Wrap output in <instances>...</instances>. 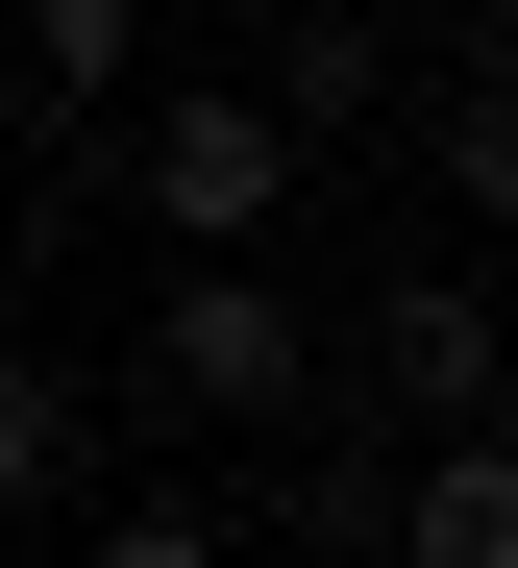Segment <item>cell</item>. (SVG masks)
I'll return each mask as SVG.
<instances>
[{
    "label": "cell",
    "mask_w": 518,
    "mask_h": 568,
    "mask_svg": "<svg viewBox=\"0 0 518 568\" xmlns=\"http://www.w3.org/2000/svg\"><path fill=\"white\" fill-rule=\"evenodd\" d=\"M370 568H518V469H494V420H445L420 469H395V519H370Z\"/></svg>",
    "instance_id": "5b68a950"
},
{
    "label": "cell",
    "mask_w": 518,
    "mask_h": 568,
    "mask_svg": "<svg viewBox=\"0 0 518 568\" xmlns=\"http://www.w3.org/2000/svg\"><path fill=\"white\" fill-rule=\"evenodd\" d=\"M247 100H272L296 149H395V26H370V0H296V26H272V74H247Z\"/></svg>",
    "instance_id": "277c9868"
},
{
    "label": "cell",
    "mask_w": 518,
    "mask_h": 568,
    "mask_svg": "<svg viewBox=\"0 0 518 568\" xmlns=\"http://www.w3.org/2000/svg\"><path fill=\"white\" fill-rule=\"evenodd\" d=\"M370 26H469V0H370Z\"/></svg>",
    "instance_id": "30bf717a"
},
{
    "label": "cell",
    "mask_w": 518,
    "mask_h": 568,
    "mask_svg": "<svg viewBox=\"0 0 518 568\" xmlns=\"http://www.w3.org/2000/svg\"><path fill=\"white\" fill-rule=\"evenodd\" d=\"M124 50H149V0H26V100H50V124L124 100Z\"/></svg>",
    "instance_id": "ba28073f"
},
{
    "label": "cell",
    "mask_w": 518,
    "mask_h": 568,
    "mask_svg": "<svg viewBox=\"0 0 518 568\" xmlns=\"http://www.w3.org/2000/svg\"><path fill=\"white\" fill-rule=\"evenodd\" d=\"M296 396H322L296 272H272V247H173V297H149V420H296Z\"/></svg>",
    "instance_id": "6da1fadb"
},
{
    "label": "cell",
    "mask_w": 518,
    "mask_h": 568,
    "mask_svg": "<svg viewBox=\"0 0 518 568\" xmlns=\"http://www.w3.org/2000/svg\"><path fill=\"white\" fill-rule=\"evenodd\" d=\"M420 173H445V223H494V199H518V100H494V0L445 26V124H420Z\"/></svg>",
    "instance_id": "8992f818"
},
{
    "label": "cell",
    "mask_w": 518,
    "mask_h": 568,
    "mask_svg": "<svg viewBox=\"0 0 518 568\" xmlns=\"http://www.w3.org/2000/svg\"><path fill=\"white\" fill-rule=\"evenodd\" d=\"M124 173H149V223H173V247H272V223H296V173H322V149H296V124L247 100V74H197V100H173V124H149Z\"/></svg>",
    "instance_id": "7a4b0ae2"
},
{
    "label": "cell",
    "mask_w": 518,
    "mask_h": 568,
    "mask_svg": "<svg viewBox=\"0 0 518 568\" xmlns=\"http://www.w3.org/2000/svg\"><path fill=\"white\" fill-rule=\"evenodd\" d=\"M322 346H346V396H370V420H420V445L494 420V297H469V247H445V272H395V297L322 322Z\"/></svg>",
    "instance_id": "3957f363"
},
{
    "label": "cell",
    "mask_w": 518,
    "mask_h": 568,
    "mask_svg": "<svg viewBox=\"0 0 518 568\" xmlns=\"http://www.w3.org/2000/svg\"><path fill=\"white\" fill-rule=\"evenodd\" d=\"M50 495H74V371H50V346H0V544H26Z\"/></svg>",
    "instance_id": "52a82bcc"
},
{
    "label": "cell",
    "mask_w": 518,
    "mask_h": 568,
    "mask_svg": "<svg viewBox=\"0 0 518 568\" xmlns=\"http://www.w3.org/2000/svg\"><path fill=\"white\" fill-rule=\"evenodd\" d=\"M99 568H247V519H197V495H149V519H99Z\"/></svg>",
    "instance_id": "9c48e42d"
}]
</instances>
